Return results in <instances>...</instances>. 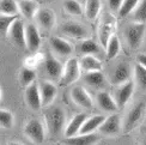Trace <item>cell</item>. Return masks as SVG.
I'll return each mask as SVG.
<instances>
[{"instance_id": "obj_22", "label": "cell", "mask_w": 146, "mask_h": 145, "mask_svg": "<svg viewBox=\"0 0 146 145\" xmlns=\"http://www.w3.org/2000/svg\"><path fill=\"white\" fill-rule=\"evenodd\" d=\"M106 118L103 115H94L91 118H88L85 120V122L83 125V127L80 130L79 134H91V133H96V131H98L102 124L104 122Z\"/></svg>"}, {"instance_id": "obj_37", "label": "cell", "mask_w": 146, "mask_h": 145, "mask_svg": "<svg viewBox=\"0 0 146 145\" xmlns=\"http://www.w3.org/2000/svg\"><path fill=\"white\" fill-rule=\"evenodd\" d=\"M41 61H44V58H43V55H42V54H38L37 52H36V53H34L33 57H29V58L25 59L24 66H25V67H29V69L35 70V69L38 66V64H40Z\"/></svg>"}, {"instance_id": "obj_9", "label": "cell", "mask_w": 146, "mask_h": 145, "mask_svg": "<svg viewBox=\"0 0 146 145\" xmlns=\"http://www.w3.org/2000/svg\"><path fill=\"white\" fill-rule=\"evenodd\" d=\"M145 108H146V106H145L144 102H139V103H137L129 110L128 115H127V119H126V122H125V131L126 132L132 131L139 122L141 121L144 113H145Z\"/></svg>"}, {"instance_id": "obj_11", "label": "cell", "mask_w": 146, "mask_h": 145, "mask_svg": "<svg viewBox=\"0 0 146 145\" xmlns=\"http://www.w3.org/2000/svg\"><path fill=\"white\" fill-rule=\"evenodd\" d=\"M71 97L76 104L79 107L84 108V109H91L94 106L92 98L90 97V95L86 92V90L82 86H74L71 90Z\"/></svg>"}, {"instance_id": "obj_24", "label": "cell", "mask_w": 146, "mask_h": 145, "mask_svg": "<svg viewBox=\"0 0 146 145\" xmlns=\"http://www.w3.org/2000/svg\"><path fill=\"white\" fill-rule=\"evenodd\" d=\"M80 61V67L84 72H92V71H102L103 65L95 55H83L79 60Z\"/></svg>"}, {"instance_id": "obj_5", "label": "cell", "mask_w": 146, "mask_h": 145, "mask_svg": "<svg viewBox=\"0 0 146 145\" xmlns=\"http://www.w3.org/2000/svg\"><path fill=\"white\" fill-rule=\"evenodd\" d=\"M61 33L76 40H85L88 37V29L78 22H66L60 27Z\"/></svg>"}, {"instance_id": "obj_3", "label": "cell", "mask_w": 146, "mask_h": 145, "mask_svg": "<svg viewBox=\"0 0 146 145\" xmlns=\"http://www.w3.org/2000/svg\"><path fill=\"white\" fill-rule=\"evenodd\" d=\"M80 61L77 58H70L65 64L64 73L61 76V84L62 85H71L74 82H77L80 77Z\"/></svg>"}, {"instance_id": "obj_15", "label": "cell", "mask_w": 146, "mask_h": 145, "mask_svg": "<svg viewBox=\"0 0 146 145\" xmlns=\"http://www.w3.org/2000/svg\"><path fill=\"white\" fill-rule=\"evenodd\" d=\"M132 70L131 66L127 63H121L115 67L113 74H111V83L115 85H121L126 82H128L131 79Z\"/></svg>"}, {"instance_id": "obj_13", "label": "cell", "mask_w": 146, "mask_h": 145, "mask_svg": "<svg viewBox=\"0 0 146 145\" xmlns=\"http://www.w3.org/2000/svg\"><path fill=\"white\" fill-rule=\"evenodd\" d=\"M25 34H27V48L29 49V52L36 53L41 47V42H42L38 29L34 24H28L25 28Z\"/></svg>"}, {"instance_id": "obj_16", "label": "cell", "mask_w": 146, "mask_h": 145, "mask_svg": "<svg viewBox=\"0 0 146 145\" xmlns=\"http://www.w3.org/2000/svg\"><path fill=\"white\" fill-rule=\"evenodd\" d=\"M86 119H88V116H86L85 113L77 114V115L73 116L71 119V121L67 124V126L65 127V131H64L65 137L70 138V137H74V136L80 133V130H82L83 125H84Z\"/></svg>"}, {"instance_id": "obj_36", "label": "cell", "mask_w": 146, "mask_h": 145, "mask_svg": "<svg viewBox=\"0 0 146 145\" xmlns=\"http://www.w3.org/2000/svg\"><path fill=\"white\" fill-rule=\"evenodd\" d=\"M13 115L12 113L6 110V109H1L0 110V126L5 130H10L13 126Z\"/></svg>"}, {"instance_id": "obj_17", "label": "cell", "mask_w": 146, "mask_h": 145, "mask_svg": "<svg viewBox=\"0 0 146 145\" xmlns=\"http://www.w3.org/2000/svg\"><path fill=\"white\" fill-rule=\"evenodd\" d=\"M49 45L52 51L60 57H68L73 52V47L70 42L61 37H58V36H54V37L50 39Z\"/></svg>"}, {"instance_id": "obj_26", "label": "cell", "mask_w": 146, "mask_h": 145, "mask_svg": "<svg viewBox=\"0 0 146 145\" xmlns=\"http://www.w3.org/2000/svg\"><path fill=\"white\" fill-rule=\"evenodd\" d=\"M19 4L16 0H0V15L18 16Z\"/></svg>"}, {"instance_id": "obj_40", "label": "cell", "mask_w": 146, "mask_h": 145, "mask_svg": "<svg viewBox=\"0 0 146 145\" xmlns=\"http://www.w3.org/2000/svg\"><path fill=\"white\" fill-rule=\"evenodd\" d=\"M7 145H23V144H21V143H18V142H10Z\"/></svg>"}, {"instance_id": "obj_29", "label": "cell", "mask_w": 146, "mask_h": 145, "mask_svg": "<svg viewBox=\"0 0 146 145\" xmlns=\"http://www.w3.org/2000/svg\"><path fill=\"white\" fill-rule=\"evenodd\" d=\"M35 79H36L35 70L23 66L21 72H19V82L22 84V86L28 88L29 85H31L33 83H35Z\"/></svg>"}, {"instance_id": "obj_21", "label": "cell", "mask_w": 146, "mask_h": 145, "mask_svg": "<svg viewBox=\"0 0 146 145\" xmlns=\"http://www.w3.org/2000/svg\"><path fill=\"white\" fill-rule=\"evenodd\" d=\"M97 103H98V106L102 110H104L107 113H115L119 109L116 101H115L111 97V95L107 91L98 92V95H97Z\"/></svg>"}, {"instance_id": "obj_20", "label": "cell", "mask_w": 146, "mask_h": 145, "mask_svg": "<svg viewBox=\"0 0 146 145\" xmlns=\"http://www.w3.org/2000/svg\"><path fill=\"white\" fill-rule=\"evenodd\" d=\"M36 21L44 30H50L55 25V13L50 9H40L36 15Z\"/></svg>"}, {"instance_id": "obj_6", "label": "cell", "mask_w": 146, "mask_h": 145, "mask_svg": "<svg viewBox=\"0 0 146 145\" xmlns=\"http://www.w3.org/2000/svg\"><path fill=\"white\" fill-rule=\"evenodd\" d=\"M121 131V119L117 114H111L108 118H106L104 122L102 124L98 132L102 136L106 137H114L119 134Z\"/></svg>"}, {"instance_id": "obj_30", "label": "cell", "mask_w": 146, "mask_h": 145, "mask_svg": "<svg viewBox=\"0 0 146 145\" xmlns=\"http://www.w3.org/2000/svg\"><path fill=\"white\" fill-rule=\"evenodd\" d=\"M79 49H80V53L83 55H95V54L100 53L98 45H97L94 40H90V39L83 40Z\"/></svg>"}, {"instance_id": "obj_1", "label": "cell", "mask_w": 146, "mask_h": 145, "mask_svg": "<svg viewBox=\"0 0 146 145\" xmlns=\"http://www.w3.org/2000/svg\"><path fill=\"white\" fill-rule=\"evenodd\" d=\"M44 119L48 131L52 136H59L62 131H65L66 115L61 107H53L48 109L44 114Z\"/></svg>"}, {"instance_id": "obj_35", "label": "cell", "mask_w": 146, "mask_h": 145, "mask_svg": "<svg viewBox=\"0 0 146 145\" xmlns=\"http://www.w3.org/2000/svg\"><path fill=\"white\" fill-rule=\"evenodd\" d=\"M134 73H135V80L138 83L139 88L146 91V69L144 66H141L140 64L137 63L135 69H134Z\"/></svg>"}, {"instance_id": "obj_4", "label": "cell", "mask_w": 146, "mask_h": 145, "mask_svg": "<svg viewBox=\"0 0 146 145\" xmlns=\"http://www.w3.org/2000/svg\"><path fill=\"white\" fill-rule=\"evenodd\" d=\"M24 133L35 144H42L46 139L44 126L38 119H31L24 127Z\"/></svg>"}, {"instance_id": "obj_10", "label": "cell", "mask_w": 146, "mask_h": 145, "mask_svg": "<svg viewBox=\"0 0 146 145\" xmlns=\"http://www.w3.org/2000/svg\"><path fill=\"white\" fill-rule=\"evenodd\" d=\"M133 92H134V83L132 80L126 82L119 86L117 91H116V96H115V101H116V103H117L119 109H122V108L128 103V101L133 96Z\"/></svg>"}, {"instance_id": "obj_25", "label": "cell", "mask_w": 146, "mask_h": 145, "mask_svg": "<svg viewBox=\"0 0 146 145\" xmlns=\"http://www.w3.org/2000/svg\"><path fill=\"white\" fill-rule=\"evenodd\" d=\"M102 9L101 0H86L85 3V16L89 21H95Z\"/></svg>"}, {"instance_id": "obj_34", "label": "cell", "mask_w": 146, "mask_h": 145, "mask_svg": "<svg viewBox=\"0 0 146 145\" xmlns=\"http://www.w3.org/2000/svg\"><path fill=\"white\" fill-rule=\"evenodd\" d=\"M139 3H140V0H123V4L117 13L119 17L123 18V17H127L129 13H133V11L137 9Z\"/></svg>"}, {"instance_id": "obj_38", "label": "cell", "mask_w": 146, "mask_h": 145, "mask_svg": "<svg viewBox=\"0 0 146 145\" xmlns=\"http://www.w3.org/2000/svg\"><path fill=\"white\" fill-rule=\"evenodd\" d=\"M123 4V0H108V6L111 12L114 13H119L121 6Z\"/></svg>"}, {"instance_id": "obj_19", "label": "cell", "mask_w": 146, "mask_h": 145, "mask_svg": "<svg viewBox=\"0 0 146 145\" xmlns=\"http://www.w3.org/2000/svg\"><path fill=\"white\" fill-rule=\"evenodd\" d=\"M100 142V137L96 133L91 134H77L74 137L65 138L62 140L64 145H95Z\"/></svg>"}, {"instance_id": "obj_33", "label": "cell", "mask_w": 146, "mask_h": 145, "mask_svg": "<svg viewBox=\"0 0 146 145\" xmlns=\"http://www.w3.org/2000/svg\"><path fill=\"white\" fill-rule=\"evenodd\" d=\"M64 9L72 16L83 15V7L78 0H64Z\"/></svg>"}, {"instance_id": "obj_14", "label": "cell", "mask_w": 146, "mask_h": 145, "mask_svg": "<svg viewBox=\"0 0 146 145\" xmlns=\"http://www.w3.org/2000/svg\"><path fill=\"white\" fill-rule=\"evenodd\" d=\"M116 29V24L113 19H106L103 21L98 29V40L102 47L107 48L109 40L114 36V31Z\"/></svg>"}, {"instance_id": "obj_8", "label": "cell", "mask_w": 146, "mask_h": 145, "mask_svg": "<svg viewBox=\"0 0 146 145\" xmlns=\"http://www.w3.org/2000/svg\"><path fill=\"white\" fill-rule=\"evenodd\" d=\"M25 28H27V25H24V23L18 18L9 31L7 37H10L12 41H13V43L17 45L18 47H27Z\"/></svg>"}, {"instance_id": "obj_7", "label": "cell", "mask_w": 146, "mask_h": 145, "mask_svg": "<svg viewBox=\"0 0 146 145\" xmlns=\"http://www.w3.org/2000/svg\"><path fill=\"white\" fill-rule=\"evenodd\" d=\"M44 70L47 76L52 78V79H58V78H61L62 73H64V67L62 64L59 61V60L53 55L52 53H48L44 57Z\"/></svg>"}, {"instance_id": "obj_39", "label": "cell", "mask_w": 146, "mask_h": 145, "mask_svg": "<svg viewBox=\"0 0 146 145\" xmlns=\"http://www.w3.org/2000/svg\"><path fill=\"white\" fill-rule=\"evenodd\" d=\"M137 63L140 64L141 66L146 69V54H139L138 58H137Z\"/></svg>"}, {"instance_id": "obj_2", "label": "cell", "mask_w": 146, "mask_h": 145, "mask_svg": "<svg viewBox=\"0 0 146 145\" xmlns=\"http://www.w3.org/2000/svg\"><path fill=\"white\" fill-rule=\"evenodd\" d=\"M146 33V23H131L125 30V37L129 48L133 51L141 46L144 36Z\"/></svg>"}, {"instance_id": "obj_31", "label": "cell", "mask_w": 146, "mask_h": 145, "mask_svg": "<svg viewBox=\"0 0 146 145\" xmlns=\"http://www.w3.org/2000/svg\"><path fill=\"white\" fill-rule=\"evenodd\" d=\"M18 19V16H7V15H0V30L4 36L7 37L9 31L13 23Z\"/></svg>"}, {"instance_id": "obj_12", "label": "cell", "mask_w": 146, "mask_h": 145, "mask_svg": "<svg viewBox=\"0 0 146 145\" xmlns=\"http://www.w3.org/2000/svg\"><path fill=\"white\" fill-rule=\"evenodd\" d=\"M25 102L33 110H38L41 107H43L40 88L36 83H33L31 85L25 88Z\"/></svg>"}, {"instance_id": "obj_32", "label": "cell", "mask_w": 146, "mask_h": 145, "mask_svg": "<svg viewBox=\"0 0 146 145\" xmlns=\"http://www.w3.org/2000/svg\"><path fill=\"white\" fill-rule=\"evenodd\" d=\"M132 19L137 23H146V0H140L137 9L133 11Z\"/></svg>"}, {"instance_id": "obj_18", "label": "cell", "mask_w": 146, "mask_h": 145, "mask_svg": "<svg viewBox=\"0 0 146 145\" xmlns=\"http://www.w3.org/2000/svg\"><path fill=\"white\" fill-rule=\"evenodd\" d=\"M40 92L42 98V106L47 107L52 104L58 95V89L52 82H42L40 84Z\"/></svg>"}, {"instance_id": "obj_23", "label": "cell", "mask_w": 146, "mask_h": 145, "mask_svg": "<svg viewBox=\"0 0 146 145\" xmlns=\"http://www.w3.org/2000/svg\"><path fill=\"white\" fill-rule=\"evenodd\" d=\"M19 10L22 15L27 18V19L31 21L36 17L37 12L40 10V5L35 0H21L19 1Z\"/></svg>"}, {"instance_id": "obj_27", "label": "cell", "mask_w": 146, "mask_h": 145, "mask_svg": "<svg viewBox=\"0 0 146 145\" xmlns=\"http://www.w3.org/2000/svg\"><path fill=\"white\" fill-rule=\"evenodd\" d=\"M84 82L90 86L100 88L104 83V76L101 71H92V72H85Z\"/></svg>"}, {"instance_id": "obj_28", "label": "cell", "mask_w": 146, "mask_h": 145, "mask_svg": "<svg viewBox=\"0 0 146 145\" xmlns=\"http://www.w3.org/2000/svg\"><path fill=\"white\" fill-rule=\"evenodd\" d=\"M121 51V43H120V40L116 35H114L113 37L109 40L108 45H107V48H106V54H107V59L108 60H111V59H115L119 53Z\"/></svg>"}]
</instances>
